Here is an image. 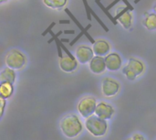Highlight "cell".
<instances>
[{
  "instance_id": "3957f363",
  "label": "cell",
  "mask_w": 156,
  "mask_h": 140,
  "mask_svg": "<svg viewBox=\"0 0 156 140\" xmlns=\"http://www.w3.org/2000/svg\"><path fill=\"white\" fill-rule=\"evenodd\" d=\"M145 71V66L144 62L138 59L131 58L128 60L125 66L122 68V72L129 81H134L137 77L141 76Z\"/></svg>"
},
{
  "instance_id": "d6986e66",
  "label": "cell",
  "mask_w": 156,
  "mask_h": 140,
  "mask_svg": "<svg viewBox=\"0 0 156 140\" xmlns=\"http://www.w3.org/2000/svg\"><path fill=\"white\" fill-rule=\"evenodd\" d=\"M95 3H96V4H97L99 6H100V8H101V10H102V11L105 13V15H106V16H107V17L110 18V20H111V21L113 23V25H117V23H118V22L115 20L114 17H113V16H112V14H111V13H110V12L107 10V8H106V7H105V6H104L101 4V1H99V0H95Z\"/></svg>"
},
{
  "instance_id": "277c9868",
  "label": "cell",
  "mask_w": 156,
  "mask_h": 140,
  "mask_svg": "<svg viewBox=\"0 0 156 140\" xmlns=\"http://www.w3.org/2000/svg\"><path fill=\"white\" fill-rule=\"evenodd\" d=\"M5 62L6 67L14 71H19L26 66L27 57L21 50L17 49H12L6 53Z\"/></svg>"
},
{
  "instance_id": "4fadbf2b",
  "label": "cell",
  "mask_w": 156,
  "mask_h": 140,
  "mask_svg": "<svg viewBox=\"0 0 156 140\" xmlns=\"http://www.w3.org/2000/svg\"><path fill=\"white\" fill-rule=\"evenodd\" d=\"M92 50L95 56L106 57L111 50V45L105 39H97L92 44Z\"/></svg>"
},
{
  "instance_id": "e575fe53",
  "label": "cell",
  "mask_w": 156,
  "mask_h": 140,
  "mask_svg": "<svg viewBox=\"0 0 156 140\" xmlns=\"http://www.w3.org/2000/svg\"><path fill=\"white\" fill-rule=\"evenodd\" d=\"M99 1H101V0H99Z\"/></svg>"
},
{
  "instance_id": "e0dca14e",
  "label": "cell",
  "mask_w": 156,
  "mask_h": 140,
  "mask_svg": "<svg viewBox=\"0 0 156 140\" xmlns=\"http://www.w3.org/2000/svg\"><path fill=\"white\" fill-rule=\"evenodd\" d=\"M43 3L48 8L58 10L63 8L67 5L68 0H43Z\"/></svg>"
},
{
  "instance_id": "52a82bcc",
  "label": "cell",
  "mask_w": 156,
  "mask_h": 140,
  "mask_svg": "<svg viewBox=\"0 0 156 140\" xmlns=\"http://www.w3.org/2000/svg\"><path fill=\"white\" fill-rule=\"evenodd\" d=\"M115 20L122 25L124 29H130L133 25V14L127 6H119L116 9Z\"/></svg>"
},
{
  "instance_id": "4316f807",
  "label": "cell",
  "mask_w": 156,
  "mask_h": 140,
  "mask_svg": "<svg viewBox=\"0 0 156 140\" xmlns=\"http://www.w3.org/2000/svg\"><path fill=\"white\" fill-rule=\"evenodd\" d=\"M122 1H123V3H124L125 6H127V7H128V8H129L131 11H133V10L134 9V8H133V6H132V5H131V4H130V3H129L127 0H122Z\"/></svg>"
},
{
  "instance_id": "d6a6232c",
  "label": "cell",
  "mask_w": 156,
  "mask_h": 140,
  "mask_svg": "<svg viewBox=\"0 0 156 140\" xmlns=\"http://www.w3.org/2000/svg\"><path fill=\"white\" fill-rule=\"evenodd\" d=\"M141 0H134V4H137V3H139Z\"/></svg>"
},
{
  "instance_id": "9a60e30c",
  "label": "cell",
  "mask_w": 156,
  "mask_h": 140,
  "mask_svg": "<svg viewBox=\"0 0 156 140\" xmlns=\"http://www.w3.org/2000/svg\"><path fill=\"white\" fill-rule=\"evenodd\" d=\"M14 84L7 82H0V97L7 100L14 94Z\"/></svg>"
},
{
  "instance_id": "6da1fadb",
  "label": "cell",
  "mask_w": 156,
  "mask_h": 140,
  "mask_svg": "<svg viewBox=\"0 0 156 140\" xmlns=\"http://www.w3.org/2000/svg\"><path fill=\"white\" fill-rule=\"evenodd\" d=\"M59 128L67 138H75L81 134L83 130V124L78 116L69 114L60 120Z\"/></svg>"
},
{
  "instance_id": "ba28073f",
  "label": "cell",
  "mask_w": 156,
  "mask_h": 140,
  "mask_svg": "<svg viewBox=\"0 0 156 140\" xmlns=\"http://www.w3.org/2000/svg\"><path fill=\"white\" fill-rule=\"evenodd\" d=\"M94 56L92 48L87 45H80L75 50V58L80 64L89 63Z\"/></svg>"
},
{
  "instance_id": "5bb4252c",
  "label": "cell",
  "mask_w": 156,
  "mask_h": 140,
  "mask_svg": "<svg viewBox=\"0 0 156 140\" xmlns=\"http://www.w3.org/2000/svg\"><path fill=\"white\" fill-rule=\"evenodd\" d=\"M16 80V71L8 67H5L0 72V82H7V83L15 84Z\"/></svg>"
},
{
  "instance_id": "7a4b0ae2",
  "label": "cell",
  "mask_w": 156,
  "mask_h": 140,
  "mask_svg": "<svg viewBox=\"0 0 156 140\" xmlns=\"http://www.w3.org/2000/svg\"><path fill=\"white\" fill-rule=\"evenodd\" d=\"M85 128L88 132L95 138H101L106 135L108 131V124L105 120H102L95 115L85 119Z\"/></svg>"
},
{
  "instance_id": "cb8c5ba5",
  "label": "cell",
  "mask_w": 156,
  "mask_h": 140,
  "mask_svg": "<svg viewBox=\"0 0 156 140\" xmlns=\"http://www.w3.org/2000/svg\"><path fill=\"white\" fill-rule=\"evenodd\" d=\"M55 26H56V23H55V22H51V23H50V25H49L46 29H45V31H44V32H42V34H41V35H42L43 37H44V36H47L48 33H50V31H52V28H53Z\"/></svg>"
},
{
  "instance_id": "d4e9b609",
  "label": "cell",
  "mask_w": 156,
  "mask_h": 140,
  "mask_svg": "<svg viewBox=\"0 0 156 140\" xmlns=\"http://www.w3.org/2000/svg\"><path fill=\"white\" fill-rule=\"evenodd\" d=\"M83 35H84V32L80 31V32L78 35H77V37H76V38H75V39L72 40V41H70V42H69V45H70V46H74V45L76 44V42H77V41H78V40H79V39H80V38L83 36Z\"/></svg>"
},
{
  "instance_id": "7c38bea8",
  "label": "cell",
  "mask_w": 156,
  "mask_h": 140,
  "mask_svg": "<svg viewBox=\"0 0 156 140\" xmlns=\"http://www.w3.org/2000/svg\"><path fill=\"white\" fill-rule=\"evenodd\" d=\"M89 68L90 72L94 74H102L107 70L106 64H105V59L104 57L100 56H94L91 61L89 62Z\"/></svg>"
},
{
  "instance_id": "4dcf8cb0",
  "label": "cell",
  "mask_w": 156,
  "mask_h": 140,
  "mask_svg": "<svg viewBox=\"0 0 156 140\" xmlns=\"http://www.w3.org/2000/svg\"><path fill=\"white\" fill-rule=\"evenodd\" d=\"M90 28H91V25H90V24H89V25H88V26H87V27L85 28V30H87V31H88V30H89V29H90Z\"/></svg>"
},
{
  "instance_id": "30bf717a",
  "label": "cell",
  "mask_w": 156,
  "mask_h": 140,
  "mask_svg": "<svg viewBox=\"0 0 156 140\" xmlns=\"http://www.w3.org/2000/svg\"><path fill=\"white\" fill-rule=\"evenodd\" d=\"M104 59H105L106 68L110 72H117L122 66V57L117 52H111L106 57H104Z\"/></svg>"
},
{
  "instance_id": "ac0fdd59",
  "label": "cell",
  "mask_w": 156,
  "mask_h": 140,
  "mask_svg": "<svg viewBox=\"0 0 156 140\" xmlns=\"http://www.w3.org/2000/svg\"><path fill=\"white\" fill-rule=\"evenodd\" d=\"M65 12H66V13L69 15V17H70L72 20H73V22H74V23H75V24L78 26V28L80 29V31L84 32V35H85V36L87 37V39H88L90 41V43H91V44H93V43L95 42V39H93V38H92V37H91V36H90V35L88 33V31H87V30H85V28H83V27L81 26V24L79 22V20H78V19H77V18H76V17H74L72 14H71V12L69 11V9H68V8H65Z\"/></svg>"
},
{
  "instance_id": "2e32d148",
  "label": "cell",
  "mask_w": 156,
  "mask_h": 140,
  "mask_svg": "<svg viewBox=\"0 0 156 140\" xmlns=\"http://www.w3.org/2000/svg\"><path fill=\"white\" fill-rule=\"evenodd\" d=\"M143 25L148 30H155L156 29V14L155 13H144L143 18Z\"/></svg>"
},
{
  "instance_id": "484cf974",
  "label": "cell",
  "mask_w": 156,
  "mask_h": 140,
  "mask_svg": "<svg viewBox=\"0 0 156 140\" xmlns=\"http://www.w3.org/2000/svg\"><path fill=\"white\" fill-rule=\"evenodd\" d=\"M120 1H122V0H114V1L112 2V3H111V4H110V5H109L108 6H106L107 10L109 11V10H110V9H111L112 7H113V6H115V5H116V4L118 3V2H120Z\"/></svg>"
},
{
  "instance_id": "836d02e7",
  "label": "cell",
  "mask_w": 156,
  "mask_h": 140,
  "mask_svg": "<svg viewBox=\"0 0 156 140\" xmlns=\"http://www.w3.org/2000/svg\"><path fill=\"white\" fill-rule=\"evenodd\" d=\"M5 1H7V0H0V4H1V3H4V2H5Z\"/></svg>"
},
{
  "instance_id": "8fae6325",
  "label": "cell",
  "mask_w": 156,
  "mask_h": 140,
  "mask_svg": "<svg viewBox=\"0 0 156 140\" xmlns=\"http://www.w3.org/2000/svg\"><path fill=\"white\" fill-rule=\"evenodd\" d=\"M58 64H59L60 70L66 73H71L75 72L79 66V62L75 57H69L66 54L63 55V57L59 59Z\"/></svg>"
},
{
  "instance_id": "44dd1931",
  "label": "cell",
  "mask_w": 156,
  "mask_h": 140,
  "mask_svg": "<svg viewBox=\"0 0 156 140\" xmlns=\"http://www.w3.org/2000/svg\"><path fill=\"white\" fill-rule=\"evenodd\" d=\"M50 34H51V36H52V38L51 39H49L48 40V44H50V43H52L53 41H55V39H58V37L61 35V34H63V31L62 30H60V31H58V33H53L52 31H50Z\"/></svg>"
},
{
  "instance_id": "5b68a950",
  "label": "cell",
  "mask_w": 156,
  "mask_h": 140,
  "mask_svg": "<svg viewBox=\"0 0 156 140\" xmlns=\"http://www.w3.org/2000/svg\"><path fill=\"white\" fill-rule=\"evenodd\" d=\"M97 104V100L93 96H86L80 100L77 105V110L83 118L87 119L94 115Z\"/></svg>"
},
{
  "instance_id": "f546056e",
  "label": "cell",
  "mask_w": 156,
  "mask_h": 140,
  "mask_svg": "<svg viewBox=\"0 0 156 140\" xmlns=\"http://www.w3.org/2000/svg\"><path fill=\"white\" fill-rule=\"evenodd\" d=\"M59 40H60V42H62V43H63V42H65V43H69V42H70V40H69V39H60Z\"/></svg>"
},
{
  "instance_id": "83f0119b",
  "label": "cell",
  "mask_w": 156,
  "mask_h": 140,
  "mask_svg": "<svg viewBox=\"0 0 156 140\" xmlns=\"http://www.w3.org/2000/svg\"><path fill=\"white\" fill-rule=\"evenodd\" d=\"M63 33H64V34H67V35H73V34H75V30H73V29H70V30H64Z\"/></svg>"
},
{
  "instance_id": "1f68e13d",
  "label": "cell",
  "mask_w": 156,
  "mask_h": 140,
  "mask_svg": "<svg viewBox=\"0 0 156 140\" xmlns=\"http://www.w3.org/2000/svg\"><path fill=\"white\" fill-rule=\"evenodd\" d=\"M154 13H155L156 14V3H155V5L154 6Z\"/></svg>"
},
{
  "instance_id": "7402d4cb",
  "label": "cell",
  "mask_w": 156,
  "mask_h": 140,
  "mask_svg": "<svg viewBox=\"0 0 156 140\" xmlns=\"http://www.w3.org/2000/svg\"><path fill=\"white\" fill-rule=\"evenodd\" d=\"M126 140H146V139H145V138H144L142 134H140V133H135V134L132 135L130 138H128Z\"/></svg>"
},
{
  "instance_id": "f1b7e54d",
  "label": "cell",
  "mask_w": 156,
  "mask_h": 140,
  "mask_svg": "<svg viewBox=\"0 0 156 140\" xmlns=\"http://www.w3.org/2000/svg\"><path fill=\"white\" fill-rule=\"evenodd\" d=\"M59 24H69L70 23V20H67V19H62V20H59L58 21Z\"/></svg>"
},
{
  "instance_id": "ffe728a7",
  "label": "cell",
  "mask_w": 156,
  "mask_h": 140,
  "mask_svg": "<svg viewBox=\"0 0 156 140\" xmlns=\"http://www.w3.org/2000/svg\"><path fill=\"white\" fill-rule=\"evenodd\" d=\"M82 2H83L84 7H85V11H86L87 18H88V20H91L92 17H91V15H90V6H89V4H88V1H87V0H82Z\"/></svg>"
},
{
  "instance_id": "8992f818",
  "label": "cell",
  "mask_w": 156,
  "mask_h": 140,
  "mask_svg": "<svg viewBox=\"0 0 156 140\" xmlns=\"http://www.w3.org/2000/svg\"><path fill=\"white\" fill-rule=\"evenodd\" d=\"M121 89V84L118 81L111 77L103 78L101 82V92L105 97L111 98L118 94Z\"/></svg>"
},
{
  "instance_id": "9c48e42d",
  "label": "cell",
  "mask_w": 156,
  "mask_h": 140,
  "mask_svg": "<svg viewBox=\"0 0 156 140\" xmlns=\"http://www.w3.org/2000/svg\"><path fill=\"white\" fill-rule=\"evenodd\" d=\"M114 107L105 102H100L97 104L94 115L102 120H110L114 115Z\"/></svg>"
},
{
  "instance_id": "603a6c76",
  "label": "cell",
  "mask_w": 156,
  "mask_h": 140,
  "mask_svg": "<svg viewBox=\"0 0 156 140\" xmlns=\"http://www.w3.org/2000/svg\"><path fill=\"white\" fill-rule=\"evenodd\" d=\"M55 42H56V46H57V50H58V58H62L63 57V51H62V49H61V46H60V40L58 39H55Z\"/></svg>"
}]
</instances>
